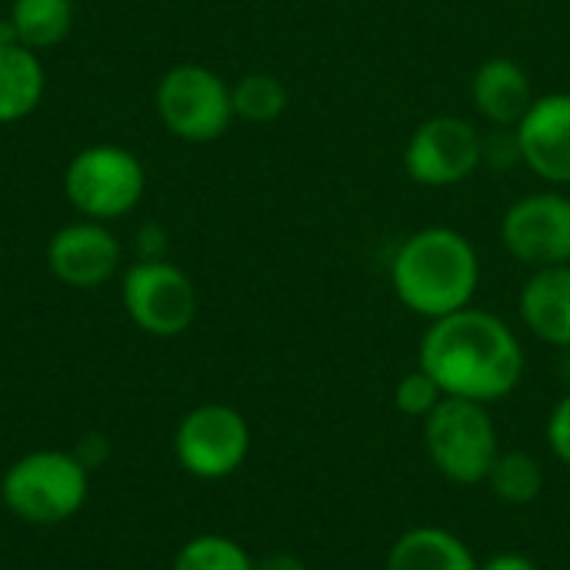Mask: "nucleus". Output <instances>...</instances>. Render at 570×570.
<instances>
[{
    "label": "nucleus",
    "mask_w": 570,
    "mask_h": 570,
    "mask_svg": "<svg viewBox=\"0 0 570 570\" xmlns=\"http://www.w3.org/2000/svg\"><path fill=\"white\" fill-rule=\"evenodd\" d=\"M417 367L438 381L444 397L494 404L518 391L524 377V347L508 321L464 307L431 321L421 337Z\"/></svg>",
    "instance_id": "1"
},
{
    "label": "nucleus",
    "mask_w": 570,
    "mask_h": 570,
    "mask_svg": "<svg viewBox=\"0 0 570 570\" xmlns=\"http://www.w3.org/2000/svg\"><path fill=\"white\" fill-rule=\"evenodd\" d=\"M391 284L411 314L441 321L471 307L481 284V257L461 230L424 227L397 247Z\"/></svg>",
    "instance_id": "2"
},
{
    "label": "nucleus",
    "mask_w": 570,
    "mask_h": 570,
    "mask_svg": "<svg viewBox=\"0 0 570 570\" xmlns=\"http://www.w3.org/2000/svg\"><path fill=\"white\" fill-rule=\"evenodd\" d=\"M90 491L87 468L67 451H33L13 461L3 474L0 494L13 518L23 524L50 528L73 518Z\"/></svg>",
    "instance_id": "3"
},
{
    "label": "nucleus",
    "mask_w": 570,
    "mask_h": 570,
    "mask_svg": "<svg viewBox=\"0 0 570 570\" xmlns=\"http://www.w3.org/2000/svg\"><path fill=\"white\" fill-rule=\"evenodd\" d=\"M424 448L431 464L451 484H484L498 454V424L488 414V404L444 397L424 417Z\"/></svg>",
    "instance_id": "4"
},
{
    "label": "nucleus",
    "mask_w": 570,
    "mask_h": 570,
    "mask_svg": "<svg viewBox=\"0 0 570 570\" xmlns=\"http://www.w3.org/2000/svg\"><path fill=\"white\" fill-rule=\"evenodd\" d=\"M157 114L180 140H217L234 120L230 87L200 63H180L157 83Z\"/></svg>",
    "instance_id": "5"
},
{
    "label": "nucleus",
    "mask_w": 570,
    "mask_h": 570,
    "mask_svg": "<svg viewBox=\"0 0 570 570\" xmlns=\"http://www.w3.org/2000/svg\"><path fill=\"white\" fill-rule=\"evenodd\" d=\"M67 200L90 220H114L137 207L144 194L140 160L114 144L80 150L63 174Z\"/></svg>",
    "instance_id": "6"
},
{
    "label": "nucleus",
    "mask_w": 570,
    "mask_h": 570,
    "mask_svg": "<svg viewBox=\"0 0 570 570\" xmlns=\"http://www.w3.org/2000/svg\"><path fill=\"white\" fill-rule=\"evenodd\" d=\"M174 454L180 468L200 481L230 478L250 454V428L230 404H200L180 421Z\"/></svg>",
    "instance_id": "7"
},
{
    "label": "nucleus",
    "mask_w": 570,
    "mask_h": 570,
    "mask_svg": "<svg viewBox=\"0 0 570 570\" xmlns=\"http://www.w3.org/2000/svg\"><path fill=\"white\" fill-rule=\"evenodd\" d=\"M481 160L484 137L471 120L454 114L424 120L404 147V170L421 187H454L468 180Z\"/></svg>",
    "instance_id": "8"
},
{
    "label": "nucleus",
    "mask_w": 570,
    "mask_h": 570,
    "mask_svg": "<svg viewBox=\"0 0 570 570\" xmlns=\"http://www.w3.org/2000/svg\"><path fill=\"white\" fill-rule=\"evenodd\" d=\"M504 250L541 271L570 264V197L561 190H538L514 200L501 217Z\"/></svg>",
    "instance_id": "9"
},
{
    "label": "nucleus",
    "mask_w": 570,
    "mask_h": 570,
    "mask_svg": "<svg viewBox=\"0 0 570 570\" xmlns=\"http://www.w3.org/2000/svg\"><path fill=\"white\" fill-rule=\"evenodd\" d=\"M124 307L140 331L177 337L197 317V291L180 267L167 261H140L124 277Z\"/></svg>",
    "instance_id": "10"
},
{
    "label": "nucleus",
    "mask_w": 570,
    "mask_h": 570,
    "mask_svg": "<svg viewBox=\"0 0 570 570\" xmlns=\"http://www.w3.org/2000/svg\"><path fill=\"white\" fill-rule=\"evenodd\" d=\"M521 164L548 184H570V94L534 97L524 120L514 127Z\"/></svg>",
    "instance_id": "11"
},
{
    "label": "nucleus",
    "mask_w": 570,
    "mask_h": 570,
    "mask_svg": "<svg viewBox=\"0 0 570 570\" xmlns=\"http://www.w3.org/2000/svg\"><path fill=\"white\" fill-rule=\"evenodd\" d=\"M50 274L67 287H97L120 264V244L100 224H70L47 247Z\"/></svg>",
    "instance_id": "12"
},
{
    "label": "nucleus",
    "mask_w": 570,
    "mask_h": 570,
    "mask_svg": "<svg viewBox=\"0 0 570 570\" xmlns=\"http://www.w3.org/2000/svg\"><path fill=\"white\" fill-rule=\"evenodd\" d=\"M471 100L478 114L494 127H518L534 104L528 70L511 57H491L471 80Z\"/></svg>",
    "instance_id": "13"
},
{
    "label": "nucleus",
    "mask_w": 570,
    "mask_h": 570,
    "mask_svg": "<svg viewBox=\"0 0 570 570\" xmlns=\"http://www.w3.org/2000/svg\"><path fill=\"white\" fill-rule=\"evenodd\" d=\"M521 321L538 341L570 351V264L541 267L528 277L521 291Z\"/></svg>",
    "instance_id": "14"
},
{
    "label": "nucleus",
    "mask_w": 570,
    "mask_h": 570,
    "mask_svg": "<svg viewBox=\"0 0 570 570\" xmlns=\"http://www.w3.org/2000/svg\"><path fill=\"white\" fill-rule=\"evenodd\" d=\"M471 548L444 528H411L391 551L384 570H478Z\"/></svg>",
    "instance_id": "15"
},
{
    "label": "nucleus",
    "mask_w": 570,
    "mask_h": 570,
    "mask_svg": "<svg viewBox=\"0 0 570 570\" xmlns=\"http://www.w3.org/2000/svg\"><path fill=\"white\" fill-rule=\"evenodd\" d=\"M43 97V67L23 43H0V124H13Z\"/></svg>",
    "instance_id": "16"
},
{
    "label": "nucleus",
    "mask_w": 570,
    "mask_h": 570,
    "mask_svg": "<svg viewBox=\"0 0 570 570\" xmlns=\"http://www.w3.org/2000/svg\"><path fill=\"white\" fill-rule=\"evenodd\" d=\"M10 23L23 47L30 50L53 47L70 33L73 3L70 0H13Z\"/></svg>",
    "instance_id": "17"
},
{
    "label": "nucleus",
    "mask_w": 570,
    "mask_h": 570,
    "mask_svg": "<svg viewBox=\"0 0 570 570\" xmlns=\"http://www.w3.org/2000/svg\"><path fill=\"white\" fill-rule=\"evenodd\" d=\"M484 484H491V491L501 504L524 508V504H534L541 498L544 468L528 451H501Z\"/></svg>",
    "instance_id": "18"
},
{
    "label": "nucleus",
    "mask_w": 570,
    "mask_h": 570,
    "mask_svg": "<svg viewBox=\"0 0 570 570\" xmlns=\"http://www.w3.org/2000/svg\"><path fill=\"white\" fill-rule=\"evenodd\" d=\"M234 117L250 124H271L287 110V87L271 73H247L230 87Z\"/></svg>",
    "instance_id": "19"
},
{
    "label": "nucleus",
    "mask_w": 570,
    "mask_h": 570,
    "mask_svg": "<svg viewBox=\"0 0 570 570\" xmlns=\"http://www.w3.org/2000/svg\"><path fill=\"white\" fill-rule=\"evenodd\" d=\"M170 570H254V561L237 541L224 534H200L177 551Z\"/></svg>",
    "instance_id": "20"
},
{
    "label": "nucleus",
    "mask_w": 570,
    "mask_h": 570,
    "mask_svg": "<svg viewBox=\"0 0 570 570\" xmlns=\"http://www.w3.org/2000/svg\"><path fill=\"white\" fill-rule=\"evenodd\" d=\"M444 401V391L438 387V381L428 371H411L397 381L394 387V407L404 417H428L438 404Z\"/></svg>",
    "instance_id": "21"
},
{
    "label": "nucleus",
    "mask_w": 570,
    "mask_h": 570,
    "mask_svg": "<svg viewBox=\"0 0 570 570\" xmlns=\"http://www.w3.org/2000/svg\"><path fill=\"white\" fill-rule=\"evenodd\" d=\"M548 448H551V454L558 458V461H564L570 468V394H564L558 404H554V411H551V417H548Z\"/></svg>",
    "instance_id": "22"
},
{
    "label": "nucleus",
    "mask_w": 570,
    "mask_h": 570,
    "mask_svg": "<svg viewBox=\"0 0 570 570\" xmlns=\"http://www.w3.org/2000/svg\"><path fill=\"white\" fill-rule=\"evenodd\" d=\"M478 570H541L531 558H524V554H514V551H508V554H498V558H491L488 564H481Z\"/></svg>",
    "instance_id": "23"
},
{
    "label": "nucleus",
    "mask_w": 570,
    "mask_h": 570,
    "mask_svg": "<svg viewBox=\"0 0 570 570\" xmlns=\"http://www.w3.org/2000/svg\"><path fill=\"white\" fill-rule=\"evenodd\" d=\"M254 570H307V564L294 554H267L254 561Z\"/></svg>",
    "instance_id": "24"
}]
</instances>
